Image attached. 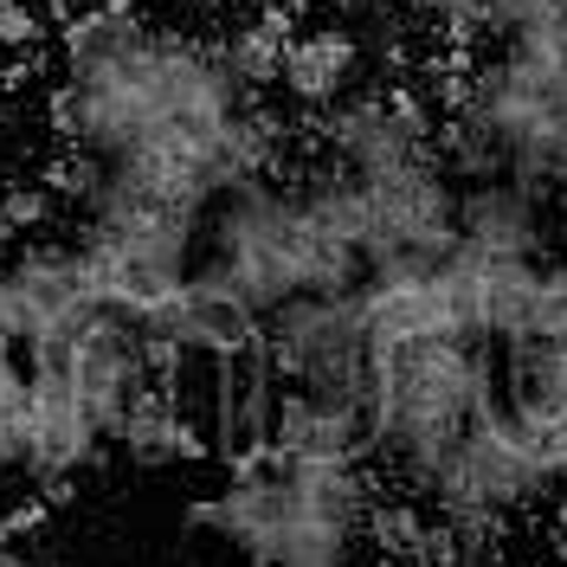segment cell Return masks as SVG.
<instances>
[{
  "instance_id": "obj_5",
  "label": "cell",
  "mask_w": 567,
  "mask_h": 567,
  "mask_svg": "<svg viewBox=\"0 0 567 567\" xmlns=\"http://www.w3.org/2000/svg\"><path fill=\"white\" fill-rule=\"evenodd\" d=\"M329 567H400V561H381V555L368 561V555H354V561H329Z\"/></svg>"
},
{
  "instance_id": "obj_2",
  "label": "cell",
  "mask_w": 567,
  "mask_h": 567,
  "mask_svg": "<svg viewBox=\"0 0 567 567\" xmlns=\"http://www.w3.org/2000/svg\"><path fill=\"white\" fill-rule=\"evenodd\" d=\"M7 284H13V336H20V349L71 342L97 317V297H91V278H84L71 239L20 246L7 258Z\"/></svg>"
},
{
  "instance_id": "obj_1",
  "label": "cell",
  "mask_w": 567,
  "mask_h": 567,
  "mask_svg": "<svg viewBox=\"0 0 567 567\" xmlns=\"http://www.w3.org/2000/svg\"><path fill=\"white\" fill-rule=\"evenodd\" d=\"M381 477L374 464H322V458H258L226 464L219 491L194 509L251 567H329L354 561L374 529Z\"/></svg>"
},
{
  "instance_id": "obj_4",
  "label": "cell",
  "mask_w": 567,
  "mask_h": 567,
  "mask_svg": "<svg viewBox=\"0 0 567 567\" xmlns=\"http://www.w3.org/2000/svg\"><path fill=\"white\" fill-rule=\"evenodd\" d=\"M0 567H39L33 555H27V542H20V529L0 516Z\"/></svg>"
},
{
  "instance_id": "obj_6",
  "label": "cell",
  "mask_w": 567,
  "mask_h": 567,
  "mask_svg": "<svg viewBox=\"0 0 567 567\" xmlns=\"http://www.w3.org/2000/svg\"><path fill=\"white\" fill-rule=\"evenodd\" d=\"M523 567H555V561H523Z\"/></svg>"
},
{
  "instance_id": "obj_3",
  "label": "cell",
  "mask_w": 567,
  "mask_h": 567,
  "mask_svg": "<svg viewBox=\"0 0 567 567\" xmlns=\"http://www.w3.org/2000/svg\"><path fill=\"white\" fill-rule=\"evenodd\" d=\"M110 445H116L130 464H142V471H162V464H181V458H194V452H207L200 425L168 400L162 381H155V388L123 413V425H116V439H110Z\"/></svg>"
}]
</instances>
